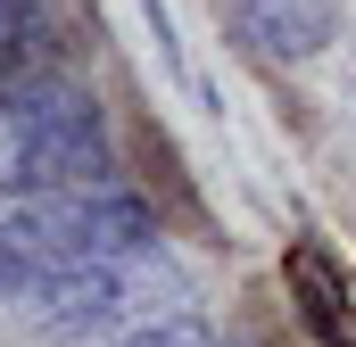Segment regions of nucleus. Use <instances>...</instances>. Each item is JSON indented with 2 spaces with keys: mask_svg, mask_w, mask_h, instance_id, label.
I'll list each match as a JSON object with an SVG mask.
<instances>
[{
  "mask_svg": "<svg viewBox=\"0 0 356 347\" xmlns=\"http://www.w3.org/2000/svg\"><path fill=\"white\" fill-rule=\"evenodd\" d=\"M108 347H232L216 323H199V314H149V323H133L124 339H108Z\"/></svg>",
  "mask_w": 356,
  "mask_h": 347,
  "instance_id": "obj_4",
  "label": "nucleus"
},
{
  "mask_svg": "<svg viewBox=\"0 0 356 347\" xmlns=\"http://www.w3.org/2000/svg\"><path fill=\"white\" fill-rule=\"evenodd\" d=\"M116 141H108V108L75 83H42L0 108V198H75L108 190Z\"/></svg>",
  "mask_w": 356,
  "mask_h": 347,
  "instance_id": "obj_1",
  "label": "nucleus"
},
{
  "mask_svg": "<svg viewBox=\"0 0 356 347\" xmlns=\"http://www.w3.org/2000/svg\"><path fill=\"white\" fill-rule=\"evenodd\" d=\"M42 339H124L133 323H149V264H58L33 298H25Z\"/></svg>",
  "mask_w": 356,
  "mask_h": 347,
  "instance_id": "obj_2",
  "label": "nucleus"
},
{
  "mask_svg": "<svg viewBox=\"0 0 356 347\" xmlns=\"http://www.w3.org/2000/svg\"><path fill=\"white\" fill-rule=\"evenodd\" d=\"M33 289H42V264L25 257V248L0 240V298H33Z\"/></svg>",
  "mask_w": 356,
  "mask_h": 347,
  "instance_id": "obj_6",
  "label": "nucleus"
},
{
  "mask_svg": "<svg viewBox=\"0 0 356 347\" xmlns=\"http://www.w3.org/2000/svg\"><path fill=\"white\" fill-rule=\"evenodd\" d=\"M141 17H149V33H158V67H166L175 83H191V58H182V42H175V8H166V0H141Z\"/></svg>",
  "mask_w": 356,
  "mask_h": 347,
  "instance_id": "obj_5",
  "label": "nucleus"
},
{
  "mask_svg": "<svg viewBox=\"0 0 356 347\" xmlns=\"http://www.w3.org/2000/svg\"><path fill=\"white\" fill-rule=\"evenodd\" d=\"M232 17L266 58H315V50L340 42V8L332 0H232Z\"/></svg>",
  "mask_w": 356,
  "mask_h": 347,
  "instance_id": "obj_3",
  "label": "nucleus"
}]
</instances>
